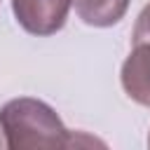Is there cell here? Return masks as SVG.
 <instances>
[{
    "label": "cell",
    "mask_w": 150,
    "mask_h": 150,
    "mask_svg": "<svg viewBox=\"0 0 150 150\" xmlns=\"http://www.w3.org/2000/svg\"><path fill=\"white\" fill-rule=\"evenodd\" d=\"M0 129L9 150H52L80 145V134L66 129L49 103L30 96L12 98L0 108Z\"/></svg>",
    "instance_id": "6da1fadb"
},
{
    "label": "cell",
    "mask_w": 150,
    "mask_h": 150,
    "mask_svg": "<svg viewBox=\"0 0 150 150\" xmlns=\"http://www.w3.org/2000/svg\"><path fill=\"white\" fill-rule=\"evenodd\" d=\"M120 82L134 103L150 108V2L136 16L131 30V52L122 63Z\"/></svg>",
    "instance_id": "7a4b0ae2"
},
{
    "label": "cell",
    "mask_w": 150,
    "mask_h": 150,
    "mask_svg": "<svg viewBox=\"0 0 150 150\" xmlns=\"http://www.w3.org/2000/svg\"><path fill=\"white\" fill-rule=\"evenodd\" d=\"M73 0H12L16 23L38 38L59 33L66 26Z\"/></svg>",
    "instance_id": "3957f363"
},
{
    "label": "cell",
    "mask_w": 150,
    "mask_h": 150,
    "mask_svg": "<svg viewBox=\"0 0 150 150\" xmlns=\"http://www.w3.org/2000/svg\"><path fill=\"white\" fill-rule=\"evenodd\" d=\"M131 0H73L77 16L94 28H110L124 19Z\"/></svg>",
    "instance_id": "277c9868"
},
{
    "label": "cell",
    "mask_w": 150,
    "mask_h": 150,
    "mask_svg": "<svg viewBox=\"0 0 150 150\" xmlns=\"http://www.w3.org/2000/svg\"><path fill=\"white\" fill-rule=\"evenodd\" d=\"M148 145H150V134H148Z\"/></svg>",
    "instance_id": "5b68a950"
}]
</instances>
